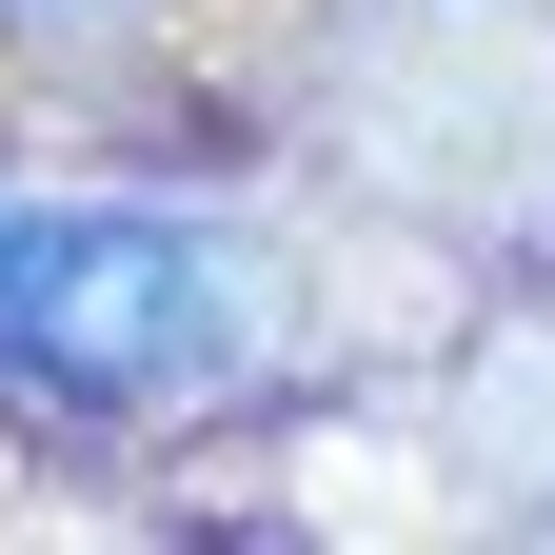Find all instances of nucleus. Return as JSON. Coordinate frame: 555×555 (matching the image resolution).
<instances>
[{
    "label": "nucleus",
    "instance_id": "obj_1",
    "mask_svg": "<svg viewBox=\"0 0 555 555\" xmlns=\"http://www.w3.org/2000/svg\"><path fill=\"white\" fill-rule=\"evenodd\" d=\"M278 358V278L139 198H0V377L80 416H179Z\"/></svg>",
    "mask_w": 555,
    "mask_h": 555
}]
</instances>
